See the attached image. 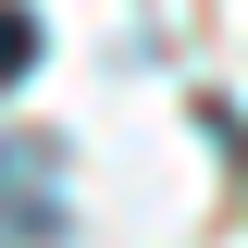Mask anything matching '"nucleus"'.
<instances>
[{
	"label": "nucleus",
	"mask_w": 248,
	"mask_h": 248,
	"mask_svg": "<svg viewBox=\"0 0 248 248\" xmlns=\"http://www.w3.org/2000/svg\"><path fill=\"white\" fill-rule=\"evenodd\" d=\"M0 236H62V161L37 137H0Z\"/></svg>",
	"instance_id": "nucleus-1"
},
{
	"label": "nucleus",
	"mask_w": 248,
	"mask_h": 248,
	"mask_svg": "<svg viewBox=\"0 0 248 248\" xmlns=\"http://www.w3.org/2000/svg\"><path fill=\"white\" fill-rule=\"evenodd\" d=\"M25 62H37V13H25V0H0V87H13Z\"/></svg>",
	"instance_id": "nucleus-2"
}]
</instances>
